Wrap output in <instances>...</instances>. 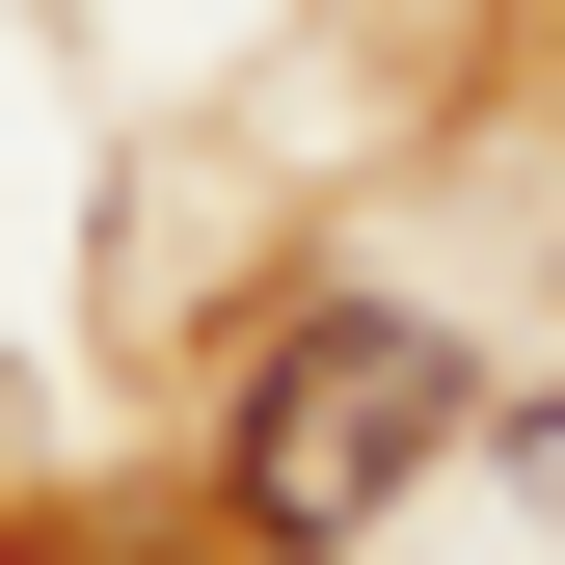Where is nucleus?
I'll return each mask as SVG.
<instances>
[{
    "instance_id": "1",
    "label": "nucleus",
    "mask_w": 565,
    "mask_h": 565,
    "mask_svg": "<svg viewBox=\"0 0 565 565\" xmlns=\"http://www.w3.org/2000/svg\"><path fill=\"white\" fill-rule=\"evenodd\" d=\"M458 431H484V404H458V350L404 323V297H297V323L243 350V404H216V539L243 565H350Z\"/></svg>"
},
{
    "instance_id": "2",
    "label": "nucleus",
    "mask_w": 565,
    "mask_h": 565,
    "mask_svg": "<svg viewBox=\"0 0 565 565\" xmlns=\"http://www.w3.org/2000/svg\"><path fill=\"white\" fill-rule=\"evenodd\" d=\"M0 565H135V539H82V512H0Z\"/></svg>"
}]
</instances>
